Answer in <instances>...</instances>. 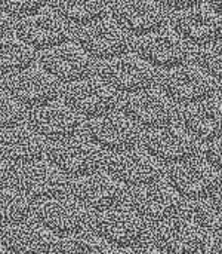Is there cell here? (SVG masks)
<instances>
[{"mask_svg":"<svg viewBox=\"0 0 222 254\" xmlns=\"http://www.w3.org/2000/svg\"><path fill=\"white\" fill-rule=\"evenodd\" d=\"M129 113L150 127H166L175 116L174 101L162 91L144 89L136 92L128 103Z\"/></svg>","mask_w":222,"mask_h":254,"instance_id":"cell-10","label":"cell"},{"mask_svg":"<svg viewBox=\"0 0 222 254\" xmlns=\"http://www.w3.org/2000/svg\"><path fill=\"white\" fill-rule=\"evenodd\" d=\"M13 88L19 98L30 104H39L58 94V82L44 68H27L13 79Z\"/></svg>","mask_w":222,"mask_h":254,"instance_id":"cell-12","label":"cell"},{"mask_svg":"<svg viewBox=\"0 0 222 254\" xmlns=\"http://www.w3.org/2000/svg\"><path fill=\"white\" fill-rule=\"evenodd\" d=\"M80 46L95 60L108 61L128 54L132 46L131 34L111 18H101L83 27Z\"/></svg>","mask_w":222,"mask_h":254,"instance_id":"cell-3","label":"cell"},{"mask_svg":"<svg viewBox=\"0 0 222 254\" xmlns=\"http://www.w3.org/2000/svg\"><path fill=\"white\" fill-rule=\"evenodd\" d=\"M199 65L214 79L222 80V39L206 45L200 51Z\"/></svg>","mask_w":222,"mask_h":254,"instance_id":"cell-15","label":"cell"},{"mask_svg":"<svg viewBox=\"0 0 222 254\" xmlns=\"http://www.w3.org/2000/svg\"><path fill=\"white\" fill-rule=\"evenodd\" d=\"M163 92L175 103L182 106L214 98L217 83L200 65L181 64L169 68L163 76Z\"/></svg>","mask_w":222,"mask_h":254,"instance_id":"cell-2","label":"cell"},{"mask_svg":"<svg viewBox=\"0 0 222 254\" xmlns=\"http://www.w3.org/2000/svg\"><path fill=\"white\" fill-rule=\"evenodd\" d=\"M218 97H220V101L222 103V85L221 88H220V91H218Z\"/></svg>","mask_w":222,"mask_h":254,"instance_id":"cell-21","label":"cell"},{"mask_svg":"<svg viewBox=\"0 0 222 254\" xmlns=\"http://www.w3.org/2000/svg\"><path fill=\"white\" fill-rule=\"evenodd\" d=\"M18 36L34 51H49L68 42L71 36L70 24L53 10L37 12L22 18L16 27Z\"/></svg>","mask_w":222,"mask_h":254,"instance_id":"cell-4","label":"cell"},{"mask_svg":"<svg viewBox=\"0 0 222 254\" xmlns=\"http://www.w3.org/2000/svg\"><path fill=\"white\" fill-rule=\"evenodd\" d=\"M36 61V51L18 34L0 37V71L19 73Z\"/></svg>","mask_w":222,"mask_h":254,"instance_id":"cell-13","label":"cell"},{"mask_svg":"<svg viewBox=\"0 0 222 254\" xmlns=\"http://www.w3.org/2000/svg\"><path fill=\"white\" fill-rule=\"evenodd\" d=\"M56 12L68 24L85 27L104 18L107 0H56Z\"/></svg>","mask_w":222,"mask_h":254,"instance_id":"cell-14","label":"cell"},{"mask_svg":"<svg viewBox=\"0 0 222 254\" xmlns=\"http://www.w3.org/2000/svg\"><path fill=\"white\" fill-rule=\"evenodd\" d=\"M209 4L215 12H218L222 16V0H209Z\"/></svg>","mask_w":222,"mask_h":254,"instance_id":"cell-20","label":"cell"},{"mask_svg":"<svg viewBox=\"0 0 222 254\" xmlns=\"http://www.w3.org/2000/svg\"><path fill=\"white\" fill-rule=\"evenodd\" d=\"M46 4L47 0H0V7L9 16L21 19L40 12Z\"/></svg>","mask_w":222,"mask_h":254,"instance_id":"cell-16","label":"cell"},{"mask_svg":"<svg viewBox=\"0 0 222 254\" xmlns=\"http://www.w3.org/2000/svg\"><path fill=\"white\" fill-rule=\"evenodd\" d=\"M111 1H120V0H111Z\"/></svg>","mask_w":222,"mask_h":254,"instance_id":"cell-22","label":"cell"},{"mask_svg":"<svg viewBox=\"0 0 222 254\" xmlns=\"http://www.w3.org/2000/svg\"><path fill=\"white\" fill-rule=\"evenodd\" d=\"M202 153L209 165L222 176V132L217 137H212L202 144Z\"/></svg>","mask_w":222,"mask_h":254,"instance_id":"cell-17","label":"cell"},{"mask_svg":"<svg viewBox=\"0 0 222 254\" xmlns=\"http://www.w3.org/2000/svg\"><path fill=\"white\" fill-rule=\"evenodd\" d=\"M74 106L89 115L101 113L111 109L116 103V94L107 82L98 79H82L74 82L68 91Z\"/></svg>","mask_w":222,"mask_h":254,"instance_id":"cell-11","label":"cell"},{"mask_svg":"<svg viewBox=\"0 0 222 254\" xmlns=\"http://www.w3.org/2000/svg\"><path fill=\"white\" fill-rule=\"evenodd\" d=\"M174 31L187 43L206 46L222 39V16L211 6L196 4L177 13Z\"/></svg>","mask_w":222,"mask_h":254,"instance_id":"cell-7","label":"cell"},{"mask_svg":"<svg viewBox=\"0 0 222 254\" xmlns=\"http://www.w3.org/2000/svg\"><path fill=\"white\" fill-rule=\"evenodd\" d=\"M138 55L153 67L169 70L184 64L190 55V49L187 42L174 30L159 28L141 36L138 42Z\"/></svg>","mask_w":222,"mask_h":254,"instance_id":"cell-6","label":"cell"},{"mask_svg":"<svg viewBox=\"0 0 222 254\" xmlns=\"http://www.w3.org/2000/svg\"><path fill=\"white\" fill-rule=\"evenodd\" d=\"M12 27V16H9L1 7H0V37L6 36L7 31Z\"/></svg>","mask_w":222,"mask_h":254,"instance_id":"cell-19","label":"cell"},{"mask_svg":"<svg viewBox=\"0 0 222 254\" xmlns=\"http://www.w3.org/2000/svg\"><path fill=\"white\" fill-rule=\"evenodd\" d=\"M163 7L172 9V10H184L188 7H193L196 4H200L202 0H157Z\"/></svg>","mask_w":222,"mask_h":254,"instance_id":"cell-18","label":"cell"},{"mask_svg":"<svg viewBox=\"0 0 222 254\" xmlns=\"http://www.w3.org/2000/svg\"><path fill=\"white\" fill-rule=\"evenodd\" d=\"M116 21L135 36H144L163 27L165 7L157 0H120L114 9Z\"/></svg>","mask_w":222,"mask_h":254,"instance_id":"cell-9","label":"cell"},{"mask_svg":"<svg viewBox=\"0 0 222 254\" xmlns=\"http://www.w3.org/2000/svg\"><path fill=\"white\" fill-rule=\"evenodd\" d=\"M43 68L58 80L77 82L85 79L93 65V58L76 42H65L43 52Z\"/></svg>","mask_w":222,"mask_h":254,"instance_id":"cell-8","label":"cell"},{"mask_svg":"<svg viewBox=\"0 0 222 254\" xmlns=\"http://www.w3.org/2000/svg\"><path fill=\"white\" fill-rule=\"evenodd\" d=\"M169 180L187 202L222 205V176L209 165L202 150L171 162Z\"/></svg>","mask_w":222,"mask_h":254,"instance_id":"cell-1","label":"cell"},{"mask_svg":"<svg viewBox=\"0 0 222 254\" xmlns=\"http://www.w3.org/2000/svg\"><path fill=\"white\" fill-rule=\"evenodd\" d=\"M104 80L123 92L148 89L156 80V70L138 54H123L105 61L102 65Z\"/></svg>","mask_w":222,"mask_h":254,"instance_id":"cell-5","label":"cell"}]
</instances>
